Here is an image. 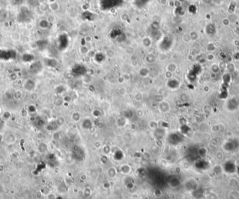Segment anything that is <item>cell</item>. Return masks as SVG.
<instances>
[{
  "mask_svg": "<svg viewBox=\"0 0 239 199\" xmlns=\"http://www.w3.org/2000/svg\"><path fill=\"white\" fill-rule=\"evenodd\" d=\"M49 8L53 11H58L59 8V4L58 2L54 1H52V2H50L49 4Z\"/></svg>",
  "mask_w": 239,
  "mask_h": 199,
  "instance_id": "1",
  "label": "cell"
},
{
  "mask_svg": "<svg viewBox=\"0 0 239 199\" xmlns=\"http://www.w3.org/2000/svg\"><path fill=\"white\" fill-rule=\"evenodd\" d=\"M206 197L207 199H219L218 195L214 191L210 192L207 196H206Z\"/></svg>",
  "mask_w": 239,
  "mask_h": 199,
  "instance_id": "2",
  "label": "cell"
},
{
  "mask_svg": "<svg viewBox=\"0 0 239 199\" xmlns=\"http://www.w3.org/2000/svg\"><path fill=\"white\" fill-rule=\"evenodd\" d=\"M55 17L53 16V15H50V16H48V22H50V23H53V22H55Z\"/></svg>",
  "mask_w": 239,
  "mask_h": 199,
  "instance_id": "3",
  "label": "cell"
},
{
  "mask_svg": "<svg viewBox=\"0 0 239 199\" xmlns=\"http://www.w3.org/2000/svg\"><path fill=\"white\" fill-rule=\"evenodd\" d=\"M48 199H55V195L54 193H49L48 195Z\"/></svg>",
  "mask_w": 239,
  "mask_h": 199,
  "instance_id": "4",
  "label": "cell"
},
{
  "mask_svg": "<svg viewBox=\"0 0 239 199\" xmlns=\"http://www.w3.org/2000/svg\"><path fill=\"white\" fill-rule=\"evenodd\" d=\"M222 23H223V24H224V25L227 26V25H229V19H227V18H224V19L222 20Z\"/></svg>",
  "mask_w": 239,
  "mask_h": 199,
  "instance_id": "5",
  "label": "cell"
},
{
  "mask_svg": "<svg viewBox=\"0 0 239 199\" xmlns=\"http://www.w3.org/2000/svg\"><path fill=\"white\" fill-rule=\"evenodd\" d=\"M161 3L162 4H167V0H161Z\"/></svg>",
  "mask_w": 239,
  "mask_h": 199,
  "instance_id": "6",
  "label": "cell"
},
{
  "mask_svg": "<svg viewBox=\"0 0 239 199\" xmlns=\"http://www.w3.org/2000/svg\"><path fill=\"white\" fill-rule=\"evenodd\" d=\"M206 199V197H203L202 199Z\"/></svg>",
  "mask_w": 239,
  "mask_h": 199,
  "instance_id": "7",
  "label": "cell"
}]
</instances>
